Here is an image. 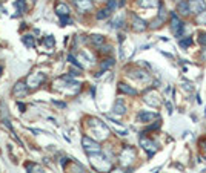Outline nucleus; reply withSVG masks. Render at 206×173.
<instances>
[{"label": "nucleus", "mask_w": 206, "mask_h": 173, "mask_svg": "<svg viewBox=\"0 0 206 173\" xmlns=\"http://www.w3.org/2000/svg\"><path fill=\"white\" fill-rule=\"evenodd\" d=\"M23 43L28 46V48H34L36 46V43H34V38H33V35H25L23 37Z\"/></svg>", "instance_id": "obj_12"}, {"label": "nucleus", "mask_w": 206, "mask_h": 173, "mask_svg": "<svg viewBox=\"0 0 206 173\" xmlns=\"http://www.w3.org/2000/svg\"><path fill=\"white\" fill-rule=\"evenodd\" d=\"M82 146L85 147V150L91 155V153H98L102 150V147L98 146V142H95L94 139H91L89 137H83L82 138Z\"/></svg>", "instance_id": "obj_1"}, {"label": "nucleus", "mask_w": 206, "mask_h": 173, "mask_svg": "<svg viewBox=\"0 0 206 173\" xmlns=\"http://www.w3.org/2000/svg\"><path fill=\"white\" fill-rule=\"evenodd\" d=\"M152 118H155V113H151V112H140V113H138V120L143 121V123L151 121Z\"/></svg>", "instance_id": "obj_8"}, {"label": "nucleus", "mask_w": 206, "mask_h": 173, "mask_svg": "<svg viewBox=\"0 0 206 173\" xmlns=\"http://www.w3.org/2000/svg\"><path fill=\"white\" fill-rule=\"evenodd\" d=\"M17 106L20 107V110H22V112H25V109H26V107H25V104H23V103H17Z\"/></svg>", "instance_id": "obj_20"}, {"label": "nucleus", "mask_w": 206, "mask_h": 173, "mask_svg": "<svg viewBox=\"0 0 206 173\" xmlns=\"http://www.w3.org/2000/svg\"><path fill=\"white\" fill-rule=\"evenodd\" d=\"M108 8H109L111 11L115 9V8H117V0H109V2H108Z\"/></svg>", "instance_id": "obj_18"}, {"label": "nucleus", "mask_w": 206, "mask_h": 173, "mask_svg": "<svg viewBox=\"0 0 206 173\" xmlns=\"http://www.w3.org/2000/svg\"><path fill=\"white\" fill-rule=\"evenodd\" d=\"M178 11H180L182 14H185V16H188V14L191 12V9H189V6H188V3L185 0H180V3H178Z\"/></svg>", "instance_id": "obj_11"}, {"label": "nucleus", "mask_w": 206, "mask_h": 173, "mask_svg": "<svg viewBox=\"0 0 206 173\" xmlns=\"http://www.w3.org/2000/svg\"><path fill=\"white\" fill-rule=\"evenodd\" d=\"M43 81H45V74L36 72V74H31V75L28 77L26 84H28V87H31V89H36V87H38Z\"/></svg>", "instance_id": "obj_2"}, {"label": "nucleus", "mask_w": 206, "mask_h": 173, "mask_svg": "<svg viewBox=\"0 0 206 173\" xmlns=\"http://www.w3.org/2000/svg\"><path fill=\"white\" fill-rule=\"evenodd\" d=\"M192 43V38L191 37H188V38H183V40H180V46L182 48H188L189 45Z\"/></svg>", "instance_id": "obj_15"}, {"label": "nucleus", "mask_w": 206, "mask_h": 173, "mask_svg": "<svg viewBox=\"0 0 206 173\" xmlns=\"http://www.w3.org/2000/svg\"><path fill=\"white\" fill-rule=\"evenodd\" d=\"M43 41H45V45H46L48 48H53V46L56 45V40H54L53 35H46V37L43 38Z\"/></svg>", "instance_id": "obj_13"}, {"label": "nucleus", "mask_w": 206, "mask_h": 173, "mask_svg": "<svg viewBox=\"0 0 206 173\" xmlns=\"http://www.w3.org/2000/svg\"><path fill=\"white\" fill-rule=\"evenodd\" d=\"M125 110H126V107H125V104L122 100H118L117 103L114 104V112L115 113H118V115H123L125 113Z\"/></svg>", "instance_id": "obj_9"}, {"label": "nucleus", "mask_w": 206, "mask_h": 173, "mask_svg": "<svg viewBox=\"0 0 206 173\" xmlns=\"http://www.w3.org/2000/svg\"><path fill=\"white\" fill-rule=\"evenodd\" d=\"M60 23L65 26V25H71L73 22H71V18L68 17V16H65V17H60Z\"/></svg>", "instance_id": "obj_16"}, {"label": "nucleus", "mask_w": 206, "mask_h": 173, "mask_svg": "<svg viewBox=\"0 0 206 173\" xmlns=\"http://www.w3.org/2000/svg\"><path fill=\"white\" fill-rule=\"evenodd\" d=\"M113 65H114V60L109 58V60H106V63H102V68H103V69H108V68H111Z\"/></svg>", "instance_id": "obj_17"}, {"label": "nucleus", "mask_w": 206, "mask_h": 173, "mask_svg": "<svg viewBox=\"0 0 206 173\" xmlns=\"http://www.w3.org/2000/svg\"><path fill=\"white\" fill-rule=\"evenodd\" d=\"M109 14H111V9H109V8H105V9H102V11L97 14V18H98V20L106 18V17H109Z\"/></svg>", "instance_id": "obj_14"}, {"label": "nucleus", "mask_w": 206, "mask_h": 173, "mask_svg": "<svg viewBox=\"0 0 206 173\" xmlns=\"http://www.w3.org/2000/svg\"><path fill=\"white\" fill-rule=\"evenodd\" d=\"M75 6H77V9L80 11V12H86V11H89L91 8H93V3H91V0H74Z\"/></svg>", "instance_id": "obj_4"}, {"label": "nucleus", "mask_w": 206, "mask_h": 173, "mask_svg": "<svg viewBox=\"0 0 206 173\" xmlns=\"http://www.w3.org/2000/svg\"><path fill=\"white\" fill-rule=\"evenodd\" d=\"M56 14L58 17H65V16H69V6L63 2L57 3L56 5Z\"/></svg>", "instance_id": "obj_5"}, {"label": "nucleus", "mask_w": 206, "mask_h": 173, "mask_svg": "<svg viewBox=\"0 0 206 173\" xmlns=\"http://www.w3.org/2000/svg\"><path fill=\"white\" fill-rule=\"evenodd\" d=\"M89 41L93 43L94 46H102L105 43V37L103 35H91L89 37Z\"/></svg>", "instance_id": "obj_7"}, {"label": "nucleus", "mask_w": 206, "mask_h": 173, "mask_svg": "<svg viewBox=\"0 0 206 173\" xmlns=\"http://www.w3.org/2000/svg\"><path fill=\"white\" fill-rule=\"evenodd\" d=\"M118 90L120 92H125V94H128V95H137V90L135 89H132V87L126 86V84H118Z\"/></svg>", "instance_id": "obj_10"}, {"label": "nucleus", "mask_w": 206, "mask_h": 173, "mask_svg": "<svg viewBox=\"0 0 206 173\" xmlns=\"http://www.w3.org/2000/svg\"><path fill=\"white\" fill-rule=\"evenodd\" d=\"M132 28H134L135 31H143V29L146 28V23H145L142 18H138L137 16H132Z\"/></svg>", "instance_id": "obj_6"}, {"label": "nucleus", "mask_w": 206, "mask_h": 173, "mask_svg": "<svg viewBox=\"0 0 206 173\" xmlns=\"http://www.w3.org/2000/svg\"><path fill=\"white\" fill-rule=\"evenodd\" d=\"M28 84L25 83V81H17L16 83V86L13 89V94L14 95H17V97H23V95H26L28 94Z\"/></svg>", "instance_id": "obj_3"}, {"label": "nucleus", "mask_w": 206, "mask_h": 173, "mask_svg": "<svg viewBox=\"0 0 206 173\" xmlns=\"http://www.w3.org/2000/svg\"><path fill=\"white\" fill-rule=\"evenodd\" d=\"M200 41H202V45H206V35H205V34L202 35V38H200Z\"/></svg>", "instance_id": "obj_21"}, {"label": "nucleus", "mask_w": 206, "mask_h": 173, "mask_svg": "<svg viewBox=\"0 0 206 173\" xmlns=\"http://www.w3.org/2000/svg\"><path fill=\"white\" fill-rule=\"evenodd\" d=\"M198 14H200V16L197 17V20H198V22H205L206 23V11H202V12H198Z\"/></svg>", "instance_id": "obj_19"}]
</instances>
